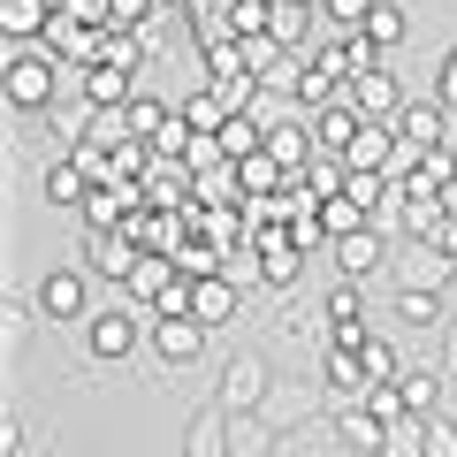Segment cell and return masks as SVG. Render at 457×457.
<instances>
[{
  "label": "cell",
  "mask_w": 457,
  "mask_h": 457,
  "mask_svg": "<svg viewBox=\"0 0 457 457\" xmlns=\"http://www.w3.org/2000/svg\"><path fill=\"white\" fill-rule=\"evenodd\" d=\"M38 191H46V206H84V198H92V168H84L77 153H54V161L38 168Z\"/></svg>",
  "instance_id": "obj_10"
},
{
  "label": "cell",
  "mask_w": 457,
  "mask_h": 457,
  "mask_svg": "<svg viewBox=\"0 0 457 457\" xmlns=\"http://www.w3.org/2000/svg\"><path fill=\"white\" fill-rule=\"evenodd\" d=\"M320 320H328V343H336V351H359V343L374 336V328H366V297H359V282H343V275H336V290H328Z\"/></svg>",
  "instance_id": "obj_7"
},
{
  "label": "cell",
  "mask_w": 457,
  "mask_h": 457,
  "mask_svg": "<svg viewBox=\"0 0 457 457\" xmlns=\"http://www.w3.org/2000/svg\"><path fill=\"white\" fill-rule=\"evenodd\" d=\"M183 122H191L198 137H213V130H221V122H228V99L213 92V84H198V92L183 99Z\"/></svg>",
  "instance_id": "obj_25"
},
{
  "label": "cell",
  "mask_w": 457,
  "mask_h": 457,
  "mask_svg": "<svg viewBox=\"0 0 457 457\" xmlns=\"http://www.w3.org/2000/svg\"><path fill=\"white\" fill-rule=\"evenodd\" d=\"M23 450H31V427H23V420H8V442H0V457H23Z\"/></svg>",
  "instance_id": "obj_38"
},
{
  "label": "cell",
  "mask_w": 457,
  "mask_h": 457,
  "mask_svg": "<svg viewBox=\"0 0 457 457\" xmlns=\"http://www.w3.org/2000/svg\"><path fill=\"white\" fill-rule=\"evenodd\" d=\"M176 282H183L176 252H145V260H137V275L122 282V290H130V297H137V305H145V312H161V305H168V290H176Z\"/></svg>",
  "instance_id": "obj_13"
},
{
  "label": "cell",
  "mask_w": 457,
  "mask_h": 457,
  "mask_svg": "<svg viewBox=\"0 0 457 457\" xmlns=\"http://www.w3.org/2000/svg\"><path fill=\"white\" fill-rule=\"evenodd\" d=\"M145 46H153L145 31H99V38H92V62H107V69H130V77H137V69H145Z\"/></svg>",
  "instance_id": "obj_21"
},
{
  "label": "cell",
  "mask_w": 457,
  "mask_h": 457,
  "mask_svg": "<svg viewBox=\"0 0 457 457\" xmlns=\"http://www.w3.org/2000/svg\"><path fill=\"white\" fill-rule=\"evenodd\" d=\"M435 145H450V107L442 99H404V114H396V168H411Z\"/></svg>",
  "instance_id": "obj_3"
},
{
  "label": "cell",
  "mask_w": 457,
  "mask_h": 457,
  "mask_svg": "<svg viewBox=\"0 0 457 457\" xmlns=\"http://www.w3.org/2000/svg\"><path fill=\"white\" fill-rule=\"evenodd\" d=\"M191 312H198L206 328H228L237 312H245V290H237L228 275H198V282H191Z\"/></svg>",
  "instance_id": "obj_16"
},
{
  "label": "cell",
  "mask_w": 457,
  "mask_h": 457,
  "mask_svg": "<svg viewBox=\"0 0 457 457\" xmlns=\"http://www.w3.org/2000/svg\"><path fill=\"white\" fill-rule=\"evenodd\" d=\"M206 336H213V328L198 320V312H153V328H145V343H153V359H161V366L206 359Z\"/></svg>",
  "instance_id": "obj_4"
},
{
  "label": "cell",
  "mask_w": 457,
  "mask_h": 457,
  "mask_svg": "<svg viewBox=\"0 0 457 457\" xmlns=\"http://www.w3.org/2000/svg\"><path fill=\"white\" fill-rule=\"evenodd\" d=\"M237 183H245V198H275L282 183H290V168L260 145V153H245V161H237Z\"/></svg>",
  "instance_id": "obj_22"
},
{
  "label": "cell",
  "mask_w": 457,
  "mask_h": 457,
  "mask_svg": "<svg viewBox=\"0 0 457 457\" xmlns=\"http://www.w3.org/2000/svg\"><path fill=\"white\" fill-rule=\"evenodd\" d=\"M46 23H54V0H0V31H8V46L46 38Z\"/></svg>",
  "instance_id": "obj_18"
},
{
  "label": "cell",
  "mask_w": 457,
  "mask_h": 457,
  "mask_svg": "<svg viewBox=\"0 0 457 457\" xmlns=\"http://www.w3.org/2000/svg\"><path fill=\"white\" fill-rule=\"evenodd\" d=\"M420 457H457V420L427 411V442H420Z\"/></svg>",
  "instance_id": "obj_33"
},
{
  "label": "cell",
  "mask_w": 457,
  "mask_h": 457,
  "mask_svg": "<svg viewBox=\"0 0 457 457\" xmlns=\"http://www.w3.org/2000/svg\"><path fill=\"white\" fill-rule=\"evenodd\" d=\"M411 176H420L427 191H450V183H457V153H450V145H435V153H420V161H411Z\"/></svg>",
  "instance_id": "obj_30"
},
{
  "label": "cell",
  "mask_w": 457,
  "mask_h": 457,
  "mask_svg": "<svg viewBox=\"0 0 457 457\" xmlns=\"http://www.w3.org/2000/svg\"><path fill=\"white\" fill-rule=\"evenodd\" d=\"M435 99H442V107L457 114V46L442 54V69H435Z\"/></svg>",
  "instance_id": "obj_36"
},
{
  "label": "cell",
  "mask_w": 457,
  "mask_h": 457,
  "mask_svg": "<svg viewBox=\"0 0 457 457\" xmlns=\"http://www.w3.org/2000/svg\"><path fill=\"white\" fill-rule=\"evenodd\" d=\"M31 305H38L46 328H84L92 320V267H46L38 290H31Z\"/></svg>",
  "instance_id": "obj_2"
},
{
  "label": "cell",
  "mask_w": 457,
  "mask_h": 457,
  "mask_svg": "<svg viewBox=\"0 0 457 457\" xmlns=\"http://www.w3.org/2000/svg\"><path fill=\"white\" fill-rule=\"evenodd\" d=\"M31 328H38V305H31V312H23V305L8 312V351H23V343H31Z\"/></svg>",
  "instance_id": "obj_37"
},
{
  "label": "cell",
  "mask_w": 457,
  "mask_h": 457,
  "mask_svg": "<svg viewBox=\"0 0 457 457\" xmlns=\"http://www.w3.org/2000/svg\"><path fill=\"white\" fill-rule=\"evenodd\" d=\"M320 221H328V237H343V228H366L374 213H366L351 191H336V198H320Z\"/></svg>",
  "instance_id": "obj_29"
},
{
  "label": "cell",
  "mask_w": 457,
  "mask_h": 457,
  "mask_svg": "<svg viewBox=\"0 0 457 457\" xmlns=\"http://www.w3.org/2000/svg\"><path fill=\"white\" fill-rule=\"evenodd\" d=\"M77 92H84V107H130L137 77L130 69H107V62H77Z\"/></svg>",
  "instance_id": "obj_9"
},
{
  "label": "cell",
  "mask_w": 457,
  "mask_h": 457,
  "mask_svg": "<svg viewBox=\"0 0 457 457\" xmlns=\"http://www.w3.org/2000/svg\"><path fill=\"white\" fill-rule=\"evenodd\" d=\"M137 260H145V245H137L130 228H84V267L99 282H130Z\"/></svg>",
  "instance_id": "obj_5"
},
{
  "label": "cell",
  "mask_w": 457,
  "mask_h": 457,
  "mask_svg": "<svg viewBox=\"0 0 457 457\" xmlns=\"http://www.w3.org/2000/svg\"><path fill=\"white\" fill-rule=\"evenodd\" d=\"M396 381H404V404H411V411H435V381H442L435 366H404Z\"/></svg>",
  "instance_id": "obj_32"
},
{
  "label": "cell",
  "mask_w": 457,
  "mask_h": 457,
  "mask_svg": "<svg viewBox=\"0 0 457 457\" xmlns=\"http://www.w3.org/2000/svg\"><path fill=\"white\" fill-rule=\"evenodd\" d=\"M366 16H374V0H320L328 31H366Z\"/></svg>",
  "instance_id": "obj_31"
},
{
  "label": "cell",
  "mask_w": 457,
  "mask_h": 457,
  "mask_svg": "<svg viewBox=\"0 0 457 457\" xmlns=\"http://www.w3.org/2000/svg\"><path fill=\"white\" fill-rule=\"evenodd\" d=\"M343 168H381V176H396V122H374L366 114L359 137L343 145Z\"/></svg>",
  "instance_id": "obj_11"
},
{
  "label": "cell",
  "mask_w": 457,
  "mask_h": 457,
  "mask_svg": "<svg viewBox=\"0 0 457 457\" xmlns=\"http://www.w3.org/2000/svg\"><path fill=\"white\" fill-rule=\"evenodd\" d=\"M260 404H267V359H237L221 374V411L245 420V411H260Z\"/></svg>",
  "instance_id": "obj_14"
},
{
  "label": "cell",
  "mask_w": 457,
  "mask_h": 457,
  "mask_svg": "<svg viewBox=\"0 0 457 457\" xmlns=\"http://www.w3.org/2000/svg\"><path fill=\"white\" fill-rule=\"evenodd\" d=\"M366 404H374L381 420H404V411H411V404H404V381H374V389H366Z\"/></svg>",
  "instance_id": "obj_34"
},
{
  "label": "cell",
  "mask_w": 457,
  "mask_h": 457,
  "mask_svg": "<svg viewBox=\"0 0 457 457\" xmlns=\"http://www.w3.org/2000/svg\"><path fill=\"white\" fill-rule=\"evenodd\" d=\"M366 114L351 107V99H328V107H312V137H320V153H343L351 137H359Z\"/></svg>",
  "instance_id": "obj_19"
},
{
  "label": "cell",
  "mask_w": 457,
  "mask_h": 457,
  "mask_svg": "<svg viewBox=\"0 0 457 457\" xmlns=\"http://www.w3.org/2000/svg\"><path fill=\"white\" fill-rule=\"evenodd\" d=\"M221 420H228L221 404H213L206 420H198V435H191V457H221Z\"/></svg>",
  "instance_id": "obj_35"
},
{
  "label": "cell",
  "mask_w": 457,
  "mask_h": 457,
  "mask_svg": "<svg viewBox=\"0 0 457 457\" xmlns=\"http://www.w3.org/2000/svg\"><path fill=\"white\" fill-rule=\"evenodd\" d=\"M62 84H69V54H54L46 38H31V46H8L0 92H8V107H16V114H46Z\"/></svg>",
  "instance_id": "obj_1"
},
{
  "label": "cell",
  "mask_w": 457,
  "mask_h": 457,
  "mask_svg": "<svg viewBox=\"0 0 457 457\" xmlns=\"http://www.w3.org/2000/svg\"><path fill=\"white\" fill-rule=\"evenodd\" d=\"M359 366H366V389H374V381H396V374H404V351H396L389 336H366V343H359Z\"/></svg>",
  "instance_id": "obj_26"
},
{
  "label": "cell",
  "mask_w": 457,
  "mask_h": 457,
  "mask_svg": "<svg viewBox=\"0 0 457 457\" xmlns=\"http://www.w3.org/2000/svg\"><path fill=\"white\" fill-rule=\"evenodd\" d=\"M221 275L237 282V290H260V282H267V267H260V245H252V237H245V245H228V252H221Z\"/></svg>",
  "instance_id": "obj_28"
},
{
  "label": "cell",
  "mask_w": 457,
  "mask_h": 457,
  "mask_svg": "<svg viewBox=\"0 0 457 457\" xmlns=\"http://www.w3.org/2000/svg\"><path fill=\"white\" fill-rule=\"evenodd\" d=\"M381 252H389V245H381V221H366V228H343L336 245H328V260H336L343 282H366L381 267Z\"/></svg>",
  "instance_id": "obj_8"
},
{
  "label": "cell",
  "mask_w": 457,
  "mask_h": 457,
  "mask_svg": "<svg viewBox=\"0 0 457 457\" xmlns=\"http://www.w3.org/2000/svg\"><path fill=\"white\" fill-rule=\"evenodd\" d=\"M267 153H275V161L297 176V168H305L312 153H320V137H312V114H305V107H297V114H282L275 130H267Z\"/></svg>",
  "instance_id": "obj_15"
},
{
  "label": "cell",
  "mask_w": 457,
  "mask_h": 457,
  "mask_svg": "<svg viewBox=\"0 0 457 457\" xmlns=\"http://www.w3.org/2000/svg\"><path fill=\"white\" fill-rule=\"evenodd\" d=\"M336 435L351 442V450L381 457V442H389V420H381V411H374V404L359 396V404H336Z\"/></svg>",
  "instance_id": "obj_17"
},
{
  "label": "cell",
  "mask_w": 457,
  "mask_h": 457,
  "mask_svg": "<svg viewBox=\"0 0 457 457\" xmlns=\"http://www.w3.org/2000/svg\"><path fill=\"white\" fill-rule=\"evenodd\" d=\"M213 137L228 145V161H245V153H260V145H267V122H260V114H228Z\"/></svg>",
  "instance_id": "obj_27"
},
{
  "label": "cell",
  "mask_w": 457,
  "mask_h": 457,
  "mask_svg": "<svg viewBox=\"0 0 457 457\" xmlns=\"http://www.w3.org/2000/svg\"><path fill=\"white\" fill-rule=\"evenodd\" d=\"M343 99H351V107H359V114H374V122H396V114H404V84H396L389 77V69H366V77L359 84H351V92H343Z\"/></svg>",
  "instance_id": "obj_12"
},
{
  "label": "cell",
  "mask_w": 457,
  "mask_h": 457,
  "mask_svg": "<svg viewBox=\"0 0 457 457\" xmlns=\"http://www.w3.org/2000/svg\"><path fill=\"white\" fill-rule=\"evenodd\" d=\"M328 396H336V404H359L366 396V366H359V351H336V343H328Z\"/></svg>",
  "instance_id": "obj_23"
},
{
  "label": "cell",
  "mask_w": 457,
  "mask_h": 457,
  "mask_svg": "<svg viewBox=\"0 0 457 457\" xmlns=\"http://www.w3.org/2000/svg\"><path fill=\"white\" fill-rule=\"evenodd\" d=\"M442 206H450V221H457V183H450V191H442Z\"/></svg>",
  "instance_id": "obj_39"
},
{
  "label": "cell",
  "mask_w": 457,
  "mask_h": 457,
  "mask_svg": "<svg viewBox=\"0 0 457 457\" xmlns=\"http://www.w3.org/2000/svg\"><path fill=\"white\" fill-rule=\"evenodd\" d=\"M411 38V8H396V0H374V16H366V46L374 54H396Z\"/></svg>",
  "instance_id": "obj_20"
},
{
  "label": "cell",
  "mask_w": 457,
  "mask_h": 457,
  "mask_svg": "<svg viewBox=\"0 0 457 457\" xmlns=\"http://www.w3.org/2000/svg\"><path fill=\"white\" fill-rule=\"evenodd\" d=\"M122 114H130V130L145 137V145H161V137L176 130V114H183V107H168V99H153V92H137V99H130V107H122Z\"/></svg>",
  "instance_id": "obj_24"
},
{
  "label": "cell",
  "mask_w": 457,
  "mask_h": 457,
  "mask_svg": "<svg viewBox=\"0 0 457 457\" xmlns=\"http://www.w3.org/2000/svg\"><path fill=\"white\" fill-rule=\"evenodd\" d=\"M137 312H122V305H92V320H84V351H92L99 366H114V359H130L137 351Z\"/></svg>",
  "instance_id": "obj_6"
}]
</instances>
